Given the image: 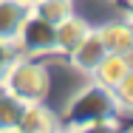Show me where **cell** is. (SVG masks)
<instances>
[{
    "label": "cell",
    "mask_w": 133,
    "mask_h": 133,
    "mask_svg": "<svg viewBox=\"0 0 133 133\" xmlns=\"http://www.w3.org/2000/svg\"><path fill=\"white\" fill-rule=\"evenodd\" d=\"M88 31H91V28H88V23H85L82 17L68 14L62 23H57V51L71 54L77 45H79V40L88 34Z\"/></svg>",
    "instance_id": "9c48e42d"
},
{
    "label": "cell",
    "mask_w": 133,
    "mask_h": 133,
    "mask_svg": "<svg viewBox=\"0 0 133 133\" xmlns=\"http://www.w3.org/2000/svg\"><path fill=\"white\" fill-rule=\"evenodd\" d=\"M23 3H28V6H31V3H37V0H23Z\"/></svg>",
    "instance_id": "9a60e30c"
},
{
    "label": "cell",
    "mask_w": 133,
    "mask_h": 133,
    "mask_svg": "<svg viewBox=\"0 0 133 133\" xmlns=\"http://www.w3.org/2000/svg\"><path fill=\"white\" fill-rule=\"evenodd\" d=\"M113 119H119V105L113 99V91L94 79L91 85L79 88L71 96L65 116H62V125L71 130V128L94 125V122H113Z\"/></svg>",
    "instance_id": "6da1fadb"
},
{
    "label": "cell",
    "mask_w": 133,
    "mask_h": 133,
    "mask_svg": "<svg viewBox=\"0 0 133 133\" xmlns=\"http://www.w3.org/2000/svg\"><path fill=\"white\" fill-rule=\"evenodd\" d=\"M14 130H20V133H57V130H62V122L43 102H34V105H26Z\"/></svg>",
    "instance_id": "277c9868"
},
{
    "label": "cell",
    "mask_w": 133,
    "mask_h": 133,
    "mask_svg": "<svg viewBox=\"0 0 133 133\" xmlns=\"http://www.w3.org/2000/svg\"><path fill=\"white\" fill-rule=\"evenodd\" d=\"M113 99L119 105V113H130V105H133V74H128L125 79L113 88Z\"/></svg>",
    "instance_id": "7c38bea8"
},
{
    "label": "cell",
    "mask_w": 133,
    "mask_h": 133,
    "mask_svg": "<svg viewBox=\"0 0 133 133\" xmlns=\"http://www.w3.org/2000/svg\"><path fill=\"white\" fill-rule=\"evenodd\" d=\"M20 57H43V54H54L57 51V26H51L48 20L37 17L28 11V17L23 20V26L17 31L14 40Z\"/></svg>",
    "instance_id": "3957f363"
},
{
    "label": "cell",
    "mask_w": 133,
    "mask_h": 133,
    "mask_svg": "<svg viewBox=\"0 0 133 133\" xmlns=\"http://www.w3.org/2000/svg\"><path fill=\"white\" fill-rule=\"evenodd\" d=\"M68 133H122V130H119V119H113V122H94V125L71 128Z\"/></svg>",
    "instance_id": "5bb4252c"
},
{
    "label": "cell",
    "mask_w": 133,
    "mask_h": 133,
    "mask_svg": "<svg viewBox=\"0 0 133 133\" xmlns=\"http://www.w3.org/2000/svg\"><path fill=\"white\" fill-rule=\"evenodd\" d=\"M102 45L108 54H119V57H130L133 54V31L128 23H105V26L96 28Z\"/></svg>",
    "instance_id": "8992f818"
},
{
    "label": "cell",
    "mask_w": 133,
    "mask_h": 133,
    "mask_svg": "<svg viewBox=\"0 0 133 133\" xmlns=\"http://www.w3.org/2000/svg\"><path fill=\"white\" fill-rule=\"evenodd\" d=\"M0 85H3L6 94L17 96L20 102L34 105V102H45V96L51 91V77H48V71H45L43 62L17 57L11 62V68L6 71V77H3Z\"/></svg>",
    "instance_id": "7a4b0ae2"
},
{
    "label": "cell",
    "mask_w": 133,
    "mask_h": 133,
    "mask_svg": "<svg viewBox=\"0 0 133 133\" xmlns=\"http://www.w3.org/2000/svg\"><path fill=\"white\" fill-rule=\"evenodd\" d=\"M57 133H68V130H57Z\"/></svg>",
    "instance_id": "e0dca14e"
},
{
    "label": "cell",
    "mask_w": 133,
    "mask_h": 133,
    "mask_svg": "<svg viewBox=\"0 0 133 133\" xmlns=\"http://www.w3.org/2000/svg\"><path fill=\"white\" fill-rule=\"evenodd\" d=\"M23 110H26V102H20L17 96L0 91V133L14 130L17 122H20V116H23Z\"/></svg>",
    "instance_id": "8fae6325"
},
{
    "label": "cell",
    "mask_w": 133,
    "mask_h": 133,
    "mask_svg": "<svg viewBox=\"0 0 133 133\" xmlns=\"http://www.w3.org/2000/svg\"><path fill=\"white\" fill-rule=\"evenodd\" d=\"M3 133H20V130H3Z\"/></svg>",
    "instance_id": "2e32d148"
},
{
    "label": "cell",
    "mask_w": 133,
    "mask_h": 133,
    "mask_svg": "<svg viewBox=\"0 0 133 133\" xmlns=\"http://www.w3.org/2000/svg\"><path fill=\"white\" fill-rule=\"evenodd\" d=\"M28 3L23 0H0V40L3 43H14L17 31L28 17Z\"/></svg>",
    "instance_id": "52a82bcc"
},
{
    "label": "cell",
    "mask_w": 133,
    "mask_h": 133,
    "mask_svg": "<svg viewBox=\"0 0 133 133\" xmlns=\"http://www.w3.org/2000/svg\"><path fill=\"white\" fill-rule=\"evenodd\" d=\"M130 71V57H119V54H105L102 57V62L94 68V79L99 82V85H105V88H116L119 82L125 79Z\"/></svg>",
    "instance_id": "ba28073f"
},
{
    "label": "cell",
    "mask_w": 133,
    "mask_h": 133,
    "mask_svg": "<svg viewBox=\"0 0 133 133\" xmlns=\"http://www.w3.org/2000/svg\"><path fill=\"white\" fill-rule=\"evenodd\" d=\"M17 57H20V51H17L14 43H3V40H0V82H3L6 71L11 68V62H14Z\"/></svg>",
    "instance_id": "4fadbf2b"
},
{
    "label": "cell",
    "mask_w": 133,
    "mask_h": 133,
    "mask_svg": "<svg viewBox=\"0 0 133 133\" xmlns=\"http://www.w3.org/2000/svg\"><path fill=\"white\" fill-rule=\"evenodd\" d=\"M28 9H31V14L48 20L51 26L62 23L68 14H74V3H71V0H37V3H31Z\"/></svg>",
    "instance_id": "30bf717a"
},
{
    "label": "cell",
    "mask_w": 133,
    "mask_h": 133,
    "mask_svg": "<svg viewBox=\"0 0 133 133\" xmlns=\"http://www.w3.org/2000/svg\"><path fill=\"white\" fill-rule=\"evenodd\" d=\"M105 54L108 51H105V45H102V40H99V34L91 28V31L79 40V45L68 54V57H71L74 68H79V71H85V74H94V68L102 62Z\"/></svg>",
    "instance_id": "5b68a950"
}]
</instances>
